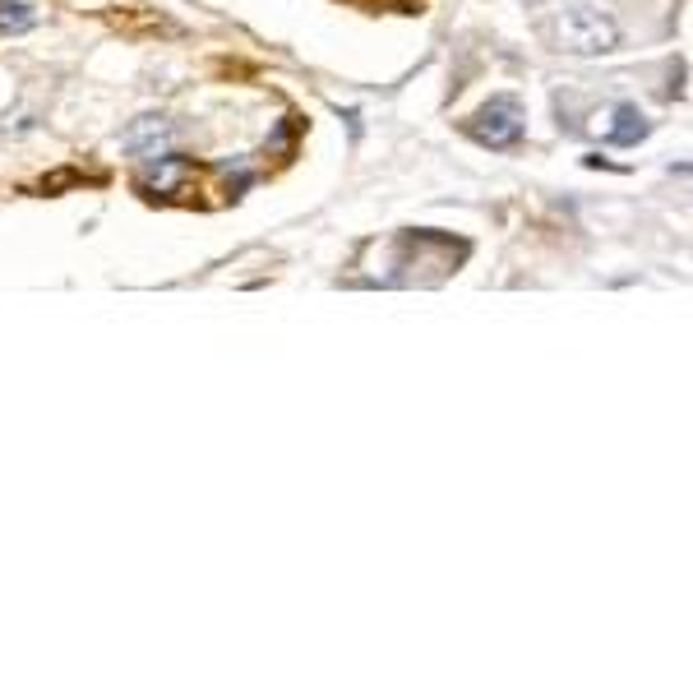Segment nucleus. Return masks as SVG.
Instances as JSON below:
<instances>
[{
    "label": "nucleus",
    "instance_id": "nucleus-3",
    "mask_svg": "<svg viewBox=\"0 0 693 693\" xmlns=\"http://www.w3.org/2000/svg\"><path fill=\"white\" fill-rule=\"evenodd\" d=\"M125 144H130L139 157H163L167 153V144H172V125L163 120V116H144V120H135V130L125 135Z\"/></svg>",
    "mask_w": 693,
    "mask_h": 693
},
{
    "label": "nucleus",
    "instance_id": "nucleus-2",
    "mask_svg": "<svg viewBox=\"0 0 693 693\" xmlns=\"http://www.w3.org/2000/svg\"><path fill=\"white\" fill-rule=\"evenodd\" d=\"M467 130L486 148H514L523 139V107L518 98H490L477 116L467 120Z\"/></svg>",
    "mask_w": 693,
    "mask_h": 693
},
{
    "label": "nucleus",
    "instance_id": "nucleus-1",
    "mask_svg": "<svg viewBox=\"0 0 693 693\" xmlns=\"http://www.w3.org/2000/svg\"><path fill=\"white\" fill-rule=\"evenodd\" d=\"M555 42L569 56H611L619 47V28L611 14L592 6H569L555 19Z\"/></svg>",
    "mask_w": 693,
    "mask_h": 693
},
{
    "label": "nucleus",
    "instance_id": "nucleus-4",
    "mask_svg": "<svg viewBox=\"0 0 693 693\" xmlns=\"http://www.w3.org/2000/svg\"><path fill=\"white\" fill-rule=\"evenodd\" d=\"M652 135V120L634 107V103H619L615 107V116H611V130H606V139L611 144H619V148H634L638 139H647Z\"/></svg>",
    "mask_w": 693,
    "mask_h": 693
},
{
    "label": "nucleus",
    "instance_id": "nucleus-5",
    "mask_svg": "<svg viewBox=\"0 0 693 693\" xmlns=\"http://www.w3.org/2000/svg\"><path fill=\"white\" fill-rule=\"evenodd\" d=\"M42 23V10H38V0H0V33H28V28H38Z\"/></svg>",
    "mask_w": 693,
    "mask_h": 693
},
{
    "label": "nucleus",
    "instance_id": "nucleus-6",
    "mask_svg": "<svg viewBox=\"0 0 693 693\" xmlns=\"http://www.w3.org/2000/svg\"><path fill=\"white\" fill-rule=\"evenodd\" d=\"M185 176H191V167H185L180 157H167V153H163V157H157V172H153V180H148V191H157V195H172Z\"/></svg>",
    "mask_w": 693,
    "mask_h": 693
}]
</instances>
